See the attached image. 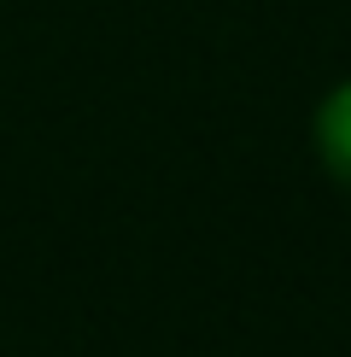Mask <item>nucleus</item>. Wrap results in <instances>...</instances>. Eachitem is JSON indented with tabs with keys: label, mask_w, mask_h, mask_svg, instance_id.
Returning a JSON list of instances; mask_svg holds the SVG:
<instances>
[{
	"label": "nucleus",
	"mask_w": 351,
	"mask_h": 357,
	"mask_svg": "<svg viewBox=\"0 0 351 357\" xmlns=\"http://www.w3.org/2000/svg\"><path fill=\"white\" fill-rule=\"evenodd\" d=\"M316 153H322V165H328V176L351 193V82H340L328 100H322V112H316Z\"/></svg>",
	"instance_id": "f257e3e1"
}]
</instances>
